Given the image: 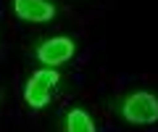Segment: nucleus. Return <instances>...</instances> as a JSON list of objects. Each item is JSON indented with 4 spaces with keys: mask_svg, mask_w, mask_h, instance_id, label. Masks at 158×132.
<instances>
[{
    "mask_svg": "<svg viewBox=\"0 0 158 132\" xmlns=\"http://www.w3.org/2000/svg\"><path fill=\"white\" fill-rule=\"evenodd\" d=\"M58 85V71L50 69V66H45V69L34 71L32 77H29L27 87H24V98H27V103L32 106V109H42V106H48V100H50V92L53 87Z\"/></svg>",
    "mask_w": 158,
    "mask_h": 132,
    "instance_id": "2",
    "label": "nucleus"
},
{
    "mask_svg": "<svg viewBox=\"0 0 158 132\" xmlns=\"http://www.w3.org/2000/svg\"><path fill=\"white\" fill-rule=\"evenodd\" d=\"M74 56V42L69 40V37H53V40L42 42V45L37 48V58L40 63H45V66H58V63L69 61V58Z\"/></svg>",
    "mask_w": 158,
    "mask_h": 132,
    "instance_id": "3",
    "label": "nucleus"
},
{
    "mask_svg": "<svg viewBox=\"0 0 158 132\" xmlns=\"http://www.w3.org/2000/svg\"><path fill=\"white\" fill-rule=\"evenodd\" d=\"M13 11H16L19 19L37 21V24H45L56 16V8L48 0H13Z\"/></svg>",
    "mask_w": 158,
    "mask_h": 132,
    "instance_id": "4",
    "label": "nucleus"
},
{
    "mask_svg": "<svg viewBox=\"0 0 158 132\" xmlns=\"http://www.w3.org/2000/svg\"><path fill=\"white\" fill-rule=\"evenodd\" d=\"M121 114L132 124H153L158 121V98L153 92H132L121 106Z\"/></svg>",
    "mask_w": 158,
    "mask_h": 132,
    "instance_id": "1",
    "label": "nucleus"
},
{
    "mask_svg": "<svg viewBox=\"0 0 158 132\" xmlns=\"http://www.w3.org/2000/svg\"><path fill=\"white\" fill-rule=\"evenodd\" d=\"M66 132H95V124H92L87 111L74 109L66 114Z\"/></svg>",
    "mask_w": 158,
    "mask_h": 132,
    "instance_id": "5",
    "label": "nucleus"
}]
</instances>
